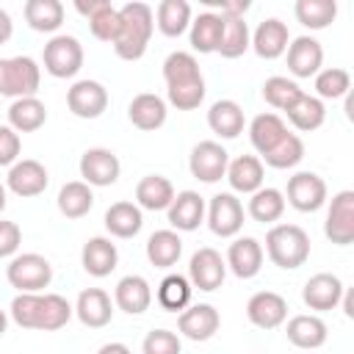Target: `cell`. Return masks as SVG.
Listing matches in <instances>:
<instances>
[{
	"mask_svg": "<svg viewBox=\"0 0 354 354\" xmlns=\"http://www.w3.org/2000/svg\"><path fill=\"white\" fill-rule=\"evenodd\" d=\"M19 149H22V141H19V133H14L8 124H0V166H14L17 158H19Z\"/></svg>",
	"mask_w": 354,
	"mask_h": 354,
	"instance_id": "cell-50",
	"label": "cell"
},
{
	"mask_svg": "<svg viewBox=\"0 0 354 354\" xmlns=\"http://www.w3.org/2000/svg\"><path fill=\"white\" fill-rule=\"evenodd\" d=\"M141 227H144V216L141 207L133 202H113L105 210V230L116 238H133L141 232Z\"/></svg>",
	"mask_w": 354,
	"mask_h": 354,
	"instance_id": "cell-32",
	"label": "cell"
},
{
	"mask_svg": "<svg viewBox=\"0 0 354 354\" xmlns=\"http://www.w3.org/2000/svg\"><path fill=\"white\" fill-rule=\"evenodd\" d=\"M11 33H14V22H11L8 11L0 8V44H6V41L11 39Z\"/></svg>",
	"mask_w": 354,
	"mask_h": 354,
	"instance_id": "cell-52",
	"label": "cell"
},
{
	"mask_svg": "<svg viewBox=\"0 0 354 354\" xmlns=\"http://www.w3.org/2000/svg\"><path fill=\"white\" fill-rule=\"evenodd\" d=\"M285 133H288V127L277 113H257L249 124V141L260 155H266L271 147H277Z\"/></svg>",
	"mask_w": 354,
	"mask_h": 354,
	"instance_id": "cell-35",
	"label": "cell"
},
{
	"mask_svg": "<svg viewBox=\"0 0 354 354\" xmlns=\"http://www.w3.org/2000/svg\"><path fill=\"white\" fill-rule=\"evenodd\" d=\"M47 183H50L47 169L39 160H30V158L17 160L8 169V177H6L8 191L17 194V196H39V194H44Z\"/></svg>",
	"mask_w": 354,
	"mask_h": 354,
	"instance_id": "cell-15",
	"label": "cell"
},
{
	"mask_svg": "<svg viewBox=\"0 0 354 354\" xmlns=\"http://www.w3.org/2000/svg\"><path fill=\"white\" fill-rule=\"evenodd\" d=\"M293 14H296V19H299L304 28L321 30V28H326V25L335 22V17H337V3H335V0H296Z\"/></svg>",
	"mask_w": 354,
	"mask_h": 354,
	"instance_id": "cell-42",
	"label": "cell"
},
{
	"mask_svg": "<svg viewBox=\"0 0 354 354\" xmlns=\"http://www.w3.org/2000/svg\"><path fill=\"white\" fill-rule=\"evenodd\" d=\"M351 88V75L340 66H329V69H321L315 75V91H318V100H337V97H346Z\"/></svg>",
	"mask_w": 354,
	"mask_h": 354,
	"instance_id": "cell-47",
	"label": "cell"
},
{
	"mask_svg": "<svg viewBox=\"0 0 354 354\" xmlns=\"http://www.w3.org/2000/svg\"><path fill=\"white\" fill-rule=\"evenodd\" d=\"M174 199V185L163 174H147L136 185V202L144 210H166Z\"/></svg>",
	"mask_w": 354,
	"mask_h": 354,
	"instance_id": "cell-31",
	"label": "cell"
},
{
	"mask_svg": "<svg viewBox=\"0 0 354 354\" xmlns=\"http://www.w3.org/2000/svg\"><path fill=\"white\" fill-rule=\"evenodd\" d=\"M324 235L337 246H348L354 241V191L346 188L332 196L324 221Z\"/></svg>",
	"mask_w": 354,
	"mask_h": 354,
	"instance_id": "cell-7",
	"label": "cell"
},
{
	"mask_svg": "<svg viewBox=\"0 0 354 354\" xmlns=\"http://www.w3.org/2000/svg\"><path fill=\"white\" fill-rule=\"evenodd\" d=\"M41 83V69L30 55L0 58V94L3 97H36Z\"/></svg>",
	"mask_w": 354,
	"mask_h": 354,
	"instance_id": "cell-4",
	"label": "cell"
},
{
	"mask_svg": "<svg viewBox=\"0 0 354 354\" xmlns=\"http://www.w3.org/2000/svg\"><path fill=\"white\" fill-rule=\"evenodd\" d=\"M155 17L147 3H127L119 8V36L113 39V50L122 61H138L147 53L152 39Z\"/></svg>",
	"mask_w": 354,
	"mask_h": 354,
	"instance_id": "cell-2",
	"label": "cell"
},
{
	"mask_svg": "<svg viewBox=\"0 0 354 354\" xmlns=\"http://www.w3.org/2000/svg\"><path fill=\"white\" fill-rule=\"evenodd\" d=\"M163 80L166 86H188V83H202V72H199V64L191 53H171L166 61H163Z\"/></svg>",
	"mask_w": 354,
	"mask_h": 354,
	"instance_id": "cell-39",
	"label": "cell"
},
{
	"mask_svg": "<svg viewBox=\"0 0 354 354\" xmlns=\"http://www.w3.org/2000/svg\"><path fill=\"white\" fill-rule=\"evenodd\" d=\"M288 202L299 213H315L326 202V183L315 171H296L288 180Z\"/></svg>",
	"mask_w": 354,
	"mask_h": 354,
	"instance_id": "cell-12",
	"label": "cell"
},
{
	"mask_svg": "<svg viewBox=\"0 0 354 354\" xmlns=\"http://www.w3.org/2000/svg\"><path fill=\"white\" fill-rule=\"evenodd\" d=\"M141 354H180V337L169 329H152L141 343Z\"/></svg>",
	"mask_w": 354,
	"mask_h": 354,
	"instance_id": "cell-49",
	"label": "cell"
},
{
	"mask_svg": "<svg viewBox=\"0 0 354 354\" xmlns=\"http://www.w3.org/2000/svg\"><path fill=\"white\" fill-rule=\"evenodd\" d=\"M25 19L39 33H55L64 25V3L58 0H28Z\"/></svg>",
	"mask_w": 354,
	"mask_h": 354,
	"instance_id": "cell-36",
	"label": "cell"
},
{
	"mask_svg": "<svg viewBox=\"0 0 354 354\" xmlns=\"http://www.w3.org/2000/svg\"><path fill=\"white\" fill-rule=\"evenodd\" d=\"M169 210V224L174 230H183V232H191L202 224L205 218V199L196 194V191H180L171 205L166 207Z\"/></svg>",
	"mask_w": 354,
	"mask_h": 354,
	"instance_id": "cell-26",
	"label": "cell"
},
{
	"mask_svg": "<svg viewBox=\"0 0 354 354\" xmlns=\"http://www.w3.org/2000/svg\"><path fill=\"white\" fill-rule=\"evenodd\" d=\"M6 279L19 293H39L53 282V266L47 257H41L36 252H25L8 263Z\"/></svg>",
	"mask_w": 354,
	"mask_h": 354,
	"instance_id": "cell-5",
	"label": "cell"
},
{
	"mask_svg": "<svg viewBox=\"0 0 354 354\" xmlns=\"http://www.w3.org/2000/svg\"><path fill=\"white\" fill-rule=\"evenodd\" d=\"M227 163H230V152L218 141H199L188 158L191 174L202 183H218L227 174Z\"/></svg>",
	"mask_w": 354,
	"mask_h": 354,
	"instance_id": "cell-9",
	"label": "cell"
},
{
	"mask_svg": "<svg viewBox=\"0 0 354 354\" xmlns=\"http://www.w3.org/2000/svg\"><path fill=\"white\" fill-rule=\"evenodd\" d=\"M191 301V282L183 274H169L163 277V282L158 285V304L169 313L185 310Z\"/></svg>",
	"mask_w": 354,
	"mask_h": 354,
	"instance_id": "cell-44",
	"label": "cell"
},
{
	"mask_svg": "<svg viewBox=\"0 0 354 354\" xmlns=\"http://www.w3.org/2000/svg\"><path fill=\"white\" fill-rule=\"evenodd\" d=\"M80 263H83L86 274H91V277H97V279L108 277V274L116 268V263H119L116 243H111V238H102V235L88 238V241L83 243Z\"/></svg>",
	"mask_w": 354,
	"mask_h": 354,
	"instance_id": "cell-24",
	"label": "cell"
},
{
	"mask_svg": "<svg viewBox=\"0 0 354 354\" xmlns=\"http://www.w3.org/2000/svg\"><path fill=\"white\" fill-rule=\"evenodd\" d=\"M285 113H288L290 124H293L296 130H301V133L318 130V127L324 124V119H326V108H324V102H321L318 97H313V94H301Z\"/></svg>",
	"mask_w": 354,
	"mask_h": 354,
	"instance_id": "cell-40",
	"label": "cell"
},
{
	"mask_svg": "<svg viewBox=\"0 0 354 354\" xmlns=\"http://www.w3.org/2000/svg\"><path fill=\"white\" fill-rule=\"evenodd\" d=\"M301 158H304V144H301V138H299L296 133H290V130L282 136V141H279L277 147H271V149L263 155V160H266L271 169H293Z\"/></svg>",
	"mask_w": 354,
	"mask_h": 354,
	"instance_id": "cell-46",
	"label": "cell"
},
{
	"mask_svg": "<svg viewBox=\"0 0 354 354\" xmlns=\"http://www.w3.org/2000/svg\"><path fill=\"white\" fill-rule=\"evenodd\" d=\"M221 326V315L213 304H191L188 310L180 313L177 318V329L188 337V340H210Z\"/></svg>",
	"mask_w": 354,
	"mask_h": 354,
	"instance_id": "cell-16",
	"label": "cell"
},
{
	"mask_svg": "<svg viewBox=\"0 0 354 354\" xmlns=\"http://www.w3.org/2000/svg\"><path fill=\"white\" fill-rule=\"evenodd\" d=\"M246 318L257 329H277L288 318V301H285V296H279L274 290H257L246 301Z\"/></svg>",
	"mask_w": 354,
	"mask_h": 354,
	"instance_id": "cell-14",
	"label": "cell"
},
{
	"mask_svg": "<svg viewBox=\"0 0 354 354\" xmlns=\"http://www.w3.org/2000/svg\"><path fill=\"white\" fill-rule=\"evenodd\" d=\"M221 30H224V17L221 14H213V11L199 14L191 22V47L202 55L216 53L218 41H221Z\"/></svg>",
	"mask_w": 354,
	"mask_h": 354,
	"instance_id": "cell-34",
	"label": "cell"
},
{
	"mask_svg": "<svg viewBox=\"0 0 354 354\" xmlns=\"http://www.w3.org/2000/svg\"><path fill=\"white\" fill-rule=\"evenodd\" d=\"M183 254V238L174 230H158L147 241V260L155 268H171Z\"/></svg>",
	"mask_w": 354,
	"mask_h": 354,
	"instance_id": "cell-33",
	"label": "cell"
},
{
	"mask_svg": "<svg viewBox=\"0 0 354 354\" xmlns=\"http://www.w3.org/2000/svg\"><path fill=\"white\" fill-rule=\"evenodd\" d=\"M324 47L313 36H299L288 44V69L293 77H313L321 72Z\"/></svg>",
	"mask_w": 354,
	"mask_h": 354,
	"instance_id": "cell-21",
	"label": "cell"
},
{
	"mask_svg": "<svg viewBox=\"0 0 354 354\" xmlns=\"http://www.w3.org/2000/svg\"><path fill=\"white\" fill-rule=\"evenodd\" d=\"M288 41H290L288 25H285L282 19H277V17H271V19H263V22L257 25V30H254L249 47H252L260 58L274 61V58H279V55L288 50Z\"/></svg>",
	"mask_w": 354,
	"mask_h": 354,
	"instance_id": "cell-23",
	"label": "cell"
},
{
	"mask_svg": "<svg viewBox=\"0 0 354 354\" xmlns=\"http://www.w3.org/2000/svg\"><path fill=\"white\" fill-rule=\"evenodd\" d=\"M268 260L279 268H299L310 257V235L299 224H274L266 232Z\"/></svg>",
	"mask_w": 354,
	"mask_h": 354,
	"instance_id": "cell-3",
	"label": "cell"
},
{
	"mask_svg": "<svg viewBox=\"0 0 354 354\" xmlns=\"http://www.w3.org/2000/svg\"><path fill=\"white\" fill-rule=\"evenodd\" d=\"M113 301L122 313L127 315H141L149 310L152 304V288L149 282L141 277V274H127L116 282V290H113Z\"/></svg>",
	"mask_w": 354,
	"mask_h": 354,
	"instance_id": "cell-22",
	"label": "cell"
},
{
	"mask_svg": "<svg viewBox=\"0 0 354 354\" xmlns=\"http://www.w3.org/2000/svg\"><path fill=\"white\" fill-rule=\"evenodd\" d=\"M119 171H122L119 158L105 147H91L80 155V177L86 185H97V188L113 185L119 180Z\"/></svg>",
	"mask_w": 354,
	"mask_h": 354,
	"instance_id": "cell-11",
	"label": "cell"
},
{
	"mask_svg": "<svg viewBox=\"0 0 354 354\" xmlns=\"http://www.w3.org/2000/svg\"><path fill=\"white\" fill-rule=\"evenodd\" d=\"M346 116H348V119H354V100H351V97L346 100Z\"/></svg>",
	"mask_w": 354,
	"mask_h": 354,
	"instance_id": "cell-56",
	"label": "cell"
},
{
	"mask_svg": "<svg viewBox=\"0 0 354 354\" xmlns=\"http://www.w3.org/2000/svg\"><path fill=\"white\" fill-rule=\"evenodd\" d=\"M155 17H158V30L174 39V36H183L185 28L191 25V6L185 0H163Z\"/></svg>",
	"mask_w": 354,
	"mask_h": 354,
	"instance_id": "cell-41",
	"label": "cell"
},
{
	"mask_svg": "<svg viewBox=\"0 0 354 354\" xmlns=\"http://www.w3.org/2000/svg\"><path fill=\"white\" fill-rule=\"evenodd\" d=\"M11 318L22 329L55 332L69 324L75 307L58 293H19L11 301Z\"/></svg>",
	"mask_w": 354,
	"mask_h": 354,
	"instance_id": "cell-1",
	"label": "cell"
},
{
	"mask_svg": "<svg viewBox=\"0 0 354 354\" xmlns=\"http://www.w3.org/2000/svg\"><path fill=\"white\" fill-rule=\"evenodd\" d=\"M343 282L335 277V274H315L304 282V290H301V299L310 310L315 313H326V310H335L340 304V296H343Z\"/></svg>",
	"mask_w": 354,
	"mask_h": 354,
	"instance_id": "cell-18",
	"label": "cell"
},
{
	"mask_svg": "<svg viewBox=\"0 0 354 354\" xmlns=\"http://www.w3.org/2000/svg\"><path fill=\"white\" fill-rule=\"evenodd\" d=\"M97 354H133V351H130L124 343H116V340H113V343L100 346V351H97Z\"/></svg>",
	"mask_w": 354,
	"mask_h": 354,
	"instance_id": "cell-53",
	"label": "cell"
},
{
	"mask_svg": "<svg viewBox=\"0 0 354 354\" xmlns=\"http://www.w3.org/2000/svg\"><path fill=\"white\" fill-rule=\"evenodd\" d=\"M249 216L260 224H274L285 213V194L279 188H257L246 205Z\"/></svg>",
	"mask_w": 354,
	"mask_h": 354,
	"instance_id": "cell-38",
	"label": "cell"
},
{
	"mask_svg": "<svg viewBox=\"0 0 354 354\" xmlns=\"http://www.w3.org/2000/svg\"><path fill=\"white\" fill-rule=\"evenodd\" d=\"M47 122V108L36 97H19L8 105V127L14 133H33Z\"/></svg>",
	"mask_w": 354,
	"mask_h": 354,
	"instance_id": "cell-30",
	"label": "cell"
},
{
	"mask_svg": "<svg viewBox=\"0 0 354 354\" xmlns=\"http://www.w3.org/2000/svg\"><path fill=\"white\" fill-rule=\"evenodd\" d=\"M19 243H22V230H19V224L0 218V257L17 254Z\"/></svg>",
	"mask_w": 354,
	"mask_h": 354,
	"instance_id": "cell-51",
	"label": "cell"
},
{
	"mask_svg": "<svg viewBox=\"0 0 354 354\" xmlns=\"http://www.w3.org/2000/svg\"><path fill=\"white\" fill-rule=\"evenodd\" d=\"M304 91L299 88L296 80L290 77H282V75H274L263 83V100L271 105V108H279V111H288Z\"/></svg>",
	"mask_w": 354,
	"mask_h": 354,
	"instance_id": "cell-45",
	"label": "cell"
},
{
	"mask_svg": "<svg viewBox=\"0 0 354 354\" xmlns=\"http://www.w3.org/2000/svg\"><path fill=\"white\" fill-rule=\"evenodd\" d=\"M6 326H8V315H6V310H0V337H3Z\"/></svg>",
	"mask_w": 354,
	"mask_h": 354,
	"instance_id": "cell-55",
	"label": "cell"
},
{
	"mask_svg": "<svg viewBox=\"0 0 354 354\" xmlns=\"http://www.w3.org/2000/svg\"><path fill=\"white\" fill-rule=\"evenodd\" d=\"M94 207V191L83 180H72L58 191V210L66 218H83Z\"/></svg>",
	"mask_w": 354,
	"mask_h": 354,
	"instance_id": "cell-37",
	"label": "cell"
},
{
	"mask_svg": "<svg viewBox=\"0 0 354 354\" xmlns=\"http://www.w3.org/2000/svg\"><path fill=\"white\" fill-rule=\"evenodd\" d=\"M166 97L177 111H194L205 100V80L202 83H188V86H171L166 91Z\"/></svg>",
	"mask_w": 354,
	"mask_h": 354,
	"instance_id": "cell-48",
	"label": "cell"
},
{
	"mask_svg": "<svg viewBox=\"0 0 354 354\" xmlns=\"http://www.w3.org/2000/svg\"><path fill=\"white\" fill-rule=\"evenodd\" d=\"M6 210V185L0 183V213Z\"/></svg>",
	"mask_w": 354,
	"mask_h": 354,
	"instance_id": "cell-57",
	"label": "cell"
},
{
	"mask_svg": "<svg viewBox=\"0 0 354 354\" xmlns=\"http://www.w3.org/2000/svg\"><path fill=\"white\" fill-rule=\"evenodd\" d=\"M75 315L80 318L83 326L88 329H102L111 324L113 318V304H111V296L102 290V288H86L80 290L77 301H75Z\"/></svg>",
	"mask_w": 354,
	"mask_h": 354,
	"instance_id": "cell-20",
	"label": "cell"
},
{
	"mask_svg": "<svg viewBox=\"0 0 354 354\" xmlns=\"http://www.w3.org/2000/svg\"><path fill=\"white\" fill-rule=\"evenodd\" d=\"M340 301H343V313H346V318H354V290H343Z\"/></svg>",
	"mask_w": 354,
	"mask_h": 354,
	"instance_id": "cell-54",
	"label": "cell"
},
{
	"mask_svg": "<svg viewBox=\"0 0 354 354\" xmlns=\"http://www.w3.org/2000/svg\"><path fill=\"white\" fill-rule=\"evenodd\" d=\"M166 113H169L166 111V100L158 97V94H149V91L136 94L130 100V105H127V119L138 130H158V127H163Z\"/></svg>",
	"mask_w": 354,
	"mask_h": 354,
	"instance_id": "cell-25",
	"label": "cell"
},
{
	"mask_svg": "<svg viewBox=\"0 0 354 354\" xmlns=\"http://www.w3.org/2000/svg\"><path fill=\"white\" fill-rule=\"evenodd\" d=\"M227 183L238 194H254L263 188V163L254 155H238L235 160L227 163Z\"/></svg>",
	"mask_w": 354,
	"mask_h": 354,
	"instance_id": "cell-27",
	"label": "cell"
},
{
	"mask_svg": "<svg viewBox=\"0 0 354 354\" xmlns=\"http://www.w3.org/2000/svg\"><path fill=\"white\" fill-rule=\"evenodd\" d=\"M249 25L243 17H224V30H221V41H218V50L221 58H238L249 50Z\"/></svg>",
	"mask_w": 354,
	"mask_h": 354,
	"instance_id": "cell-43",
	"label": "cell"
},
{
	"mask_svg": "<svg viewBox=\"0 0 354 354\" xmlns=\"http://www.w3.org/2000/svg\"><path fill=\"white\" fill-rule=\"evenodd\" d=\"M285 335L296 348L313 351L326 343V324L318 315H293L285 326Z\"/></svg>",
	"mask_w": 354,
	"mask_h": 354,
	"instance_id": "cell-28",
	"label": "cell"
},
{
	"mask_svg": "<svg viewBox=\"0 0 354 354\" xmlns=\"http://www.w3.org/2000/svg\"><path fill=\"white\" fill-rule=\"evenodd\" d=\"M66 105L77 119H97L108 108V88L97 80H77L66 91Z\"/></svg>",
	"mask_w": 354,
	"mask_h": 354,
	"instance_id": "cell-13",
	"label": "cell"
},
{
	"mask_svg": "<svg viewBox=\"0 0 354 354\" xmlns=\"http://www.w3.org/2000/svg\"><path fill=\"white\" fill-rule=\"evenodd\" d=\"M207 127L221 138H238L243 133V108L235 100H216L207 111Z\"/></svg>",
	"mask_w": 354,
	"mask_h": 354,
	"instance_id": "cell-29",
	"label": "cell"
},
{
	"mask_svg": "<svg viewBox=\"0 0 354 354\" xmlns=\"http://www.w3.org/2000/svg\"><path fill=\"white\" fill-rule=\"evenodd\" d=\"M207 227L218 238H232L243 227V205L235 194H216L207 205Z\"/></svg>",
	"mask_w": 354,
	"mask_h": 354,
	"instance_id": "cell-10",
	"label": "cell"
},
{
	"mask_svg": "<svg viewBox=\"0 0 354 354\" xmlns=\"http://www.w3.org/2000/svg\"><path fill=\"white\" fill-rule=\"evenodd\" d=\"M75 8L83 17H88V30L94 39L113 44V39L119 36V8H113L108 0H88V3L77 0Z\"/></svg>",
	"mask_w": 354,
	"mask_h": 354,
	"instance_id": "cell-19",
	"label": "cell"
},
{
	"mask_svg": "<svg viewBox=\"0 0 354 354\" xmlns=\"http://www.w3.org/2000/svg\"><path fill=\"white\" fill-rule=\"evenodd\" d=\"M224 277H227V263H224V257H221L216 249L202 246V249H196V252L191 254V263H188V282H191L194 288L210 293V290L221 288Z\"/></svg>",
	"mask_w": 354,
	"mask_h": 354,
	"instance_id": "cell-8",
	"label": "cell"
},
{
	"mask_svg": "<svg viewBox=\"0 0 354 354\" xmlns=\"http://www.w3.org/2000/svg\"><path fill=\"white\" fill-rule=\"evenodd\" d=\"M41 61H44V69L53 77H75L83 66V44L75 36H66V33L53 36L44 44Z\"/></svg>",
	"mask_w": 354,
	"mask_h": 354,
	"instance_id": "cell-6",
	"label": "cell"
},
{
	"mask_svg": "<svg viewBox=\"0 0 354 354\" xmlns=\"http://www.w3.org/2000/svg\"><path fill=\"white\" fill-rule=\"evenodd\" d=\"M227 268L238 277V279H252L260 274L263 268V246L257 238H235L227 249Z\"/></svg>",
	"mask_w": 354,
	"mask_h": 354,
	"instance_id": "cell-17",
	"label": "cell"
}]
</instances>
